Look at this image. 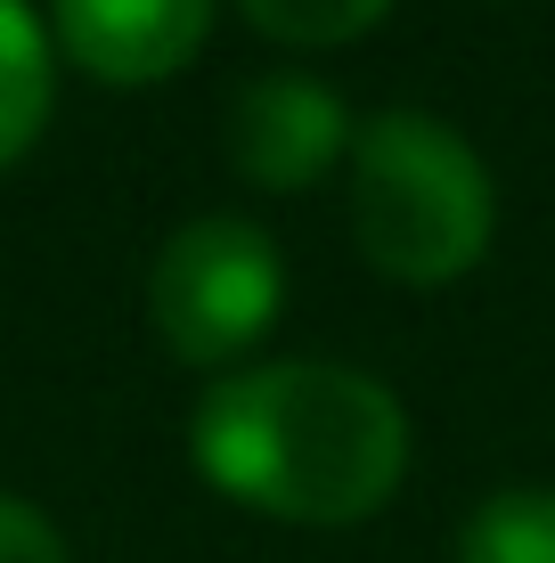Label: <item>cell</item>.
Segmentation results:
<instances>
[{"instance_id":"cell-3","label":"cell","mask_w":555,"mask_h":563,"mask_svg":"<svg viewBox=\"0 0 555 563\" xmlns=\"http://www.w3.org/2000/svg\"><path fill=\"white\" fill-rule=\"evenodd\" d=\"M278 302H286V262L237 212H204V221L171 229L156 278H147V310H156L164 343L197 367L237 360L278 319Z\"/></svg>"},{"instance_id":"cell-2","label":"cell","mask_w":555,"mask_h":563,"mask_svg":"<svg viewBox=\"0 0 555 563\" xmlns=\"http://www.w3.org/2000/svg\"><path fill=\"white\" fill-rule=\"evenodd\" d=\"M352 238L385 278L442 286L490 245V172L433 114H376L352 140Z\"/></svg>"},{"instance_id":"cell-1","label":"cell","mask_w":555,"mask_h":563,"mask_svg":"<svg viewBox=\"0 0 555 563\" xmlns=\"http://www.w3.org/2000/svg\"><path fill=\"white\" fill-rule=\"evenodd\" d=\"M197 465L237 507L286 522H359L409 465V417L376 376L335 360L229 367L188 424Z\"/></svg>"},{"instance_id":"cell-5","label":"cell","mask_w":555,"mask_h":563,"mask_svg":"<svg viewBox=\"0 0 555 563\" xmlns=\"http://www.w3.org/2000/svg\"><path fill=\"white\" fill-rule=\"evenodd\" d=\"M213 25V0H57V42L99 82H164Z\"/></svg>"},{"instance_id":"cell-4","label":"cell","mask_w":555,"mask_h":563,"mask_svg":"<svg viewBox=\"0 0 555 563\" xmlns=\"http://www.w3.org/2000/svg\"><path fill=\"white\" fill-rule=\"evenodd\" d=\"M343 147V107L311 74H262L229 107V164L254 188H311Z\"/></svg>"},{"instance_id":"cell-8","label":"cell","mask_w":555,"mask_h":563,"mask_svg":"<svg viewBox=\"0 0 555 563\" xmlns=\"http://www.w3.org/2000/svg\"><path fill=\"white\" fill-rule=\"evenodd\" d=\"M385 9H392V0H245V16H254L262 33H278V42H302V49L352 42V33H368Z\"/></svg>"},{"instance_id":"cell-7","label":"cell","mask_w":555,"mask_h":563,"mask_svg":"<svg viewBox=\"0 0 555 563\" xmlns=\"http://www.w3.org/2000/svg\"><path fill=\"white\" fill-rule=\"evenodd\" d=\"M42 114H49V42L25 0H0V164L33 147Z\"/></svg>"},{"instance_id":"cell-9","label":"cell","mask_w":555,"mask_h":563,"mask_svg":"<svg viewBox=\"0 0 555 563\" xmlns=\"http://www.w3.org/2000/svg\"><path fill=\"white\" fill-rule=\"evenodd\" d=\"M0 563H66L57 531L25 507V498H9V490H0Z\"/></svg>"},{"instance_id":"cell-6","label":"cell","mask_w":555,"mask_h":563,"mask_svg":"<svg viewBox=\"0 0 555 563\" xmlns=\"http://www.w3.org/2000/svg\"><path fill=\"white\" fill-rule=\"evenodd\" d=\"M457 563H555V490L547 482H507L457 531Z\"/></svg>"}]
</instances>
